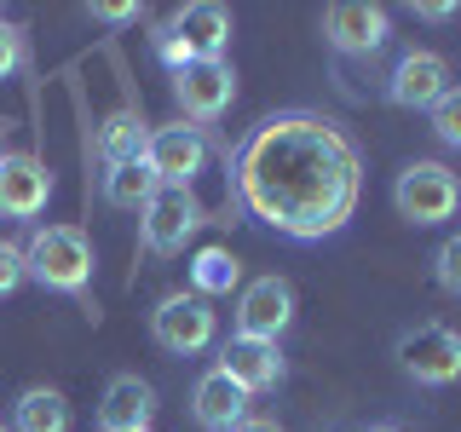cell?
<instances>
[{
	"label": "cell",
	"mask_w": 461,
	"mask_h": 432,
	"mask_svg": "<svg viewBox=\"0 0 461 432\" xmlns=\"http://www.w3.org/2000/svg\"><path fill=\"white\" fill-rule=\"evenodd\" d=\"M432 277H438L444 294H461V237L438 242V254H432Z\"/></svg>",
	"instance_id": "7402d4cb"
},
{
	"label": "cell",
	"mask_w": 461,
	"mask_h": 432,
	"mask_svg": "<svg viewBox=\"0 0 461 432\" xmlns=\"http://www.w3.org/2000/svg\"><path fill=\"white\" fill-rule=\"evenodd\" d=\"M230 208L283 242H329L357 220L364 150L335 115L277 110L259 115L225 156Z\"/></svg>",
	"instance_id": "6da1fadb"
},
{
	"label": "cell",
	"mask_w": 461,
	"mask_h": 432,
	"mask_svg": "<svg viewBox=\"0 0 461 432\" xmlns=\"http://www.w3.org/2000/svg\"><path fill=\"white\" fill-rule=\"evenodd\" d=\"M364 432H398V427H364Z\"/></svg>",
	"instance_id": "83f0119b"
},
{
	"label": "cell",
	"mask_w": 461,
	"mask_h": 432,
	"mask_svg": "<svg viewBox=\"0 0 461 432\" xmlns=\"http://www.w3.org/2000/svg\"><path fill=\"white\" fill-rule=\"evenodd\" d=\"M0 156H6V150H0Z\"/></svg>",
	"instance_id": "f546056e"
},
{
	"label": "cell",
	"mask_w": 461,
	"mask_h": 432,
	"mask_svg": "<svg viewBox=\"0 0 461 432\" xmlns=\"http://www.w3.org/2000/svg\"><path fill=\"white\" fill-rule=\"evenodd\" d=\"M133 156H144V115L133 104H122L98 127V162L115 167V162H133Z\"/></svg>",
	"instance_id": "d6986e66"
},
{
	"label": "cell",
	"mask_w": 461,
	"mask_h": 432,
	"mask_svg": "<svg viewBox=\"0 0 461 432\" xmlns=\"http://www.w3.org/2000/svg\"><path fill=\"white\" fill-rule=\"evenodd\" d=\"M230 432H283L277 421H271V415H249V421H237Z\"/></svg>",
	"instance_id": "4316f807"
},
{
	"label": "cell",
	"mask_w": 461,
	"mask_h": 432,
	"mask_svg": "<svg viewBox=\"0 0 461 432\" xmlns=\"http://www.w3.org/2000/svg\"><path fill=\"white\" fill-rule=\"evenodd\" d=\"M156 421V386L139 374H115L98 398V427L104 432H144Z\"/></svg>",
	"instance_id": "2e32d148"
},
{
	"label": "cell",
	"mask_w": 461,
	"mask_h": 432,
	"mask_svg": "<svg viewBox=\"0 0 461 432\" xmlns=\"http://www.w3.org/2000/svg\"><path fill=\"white\" fill-rule=\"evenodd\" d=\"M415 18H421V23H450V18H461V6H456V0H415Z\"/></svg>",
	"instance_id": "484cf974"
},
{
	"label": "cell",
	"mask_w": 461,
	"mask_h": 432,
	"mask_svg": "<svg viewBox=\"0 0 461 432\" xmlns=\"http://www.w3.org/2000/svg\"><path fill=\"white\" fill-rule=\"evenodd\" d=\"M208 225V208L196 202V191H179V184H162L150 202L139 208V248L156 259L185 254V242Z\"/></svg>",
	"instance_id": "5b68a950"
},
{
	"label": "cell",
	"mask_w": 461,
	"mask_h": 432,
	"mask_svg": "<svg viewBox=\"0 0 461 432\" xmlns=\"http://www.w3.org/2000/svg\"><path fill=\"white\" fill-rule=\"evenodd\" d=\"M230 288H242V266L230 248H202L191 259V294L213 300V294H230Z\"/></svg>",
	"instance_id": "ffe728a7"
},
{
	"label": "cell",
	"mask_w": 461,
	"mask_h": 432,
	"mask_svg": "<svg viewBox=\"0 0 461 432\" xmlns=\"http://www.w3.org/2000/svg\"><path fill=\"white\" fill-rule=\"evenodd\" d=\"M386 40H393V12L386 6H369V0H335V6L323 12V47L335 58V81L346 76L352 64H369L386 52Z\"/></svg>",
	"instance_id": "277c9868"
},
{
	"label": "cell",
	"mask_w": 461,
	"mask_h": 432,
	"mask_svg": "<svg viewBox=\"0 0 461 432\" xmlns=\"http://www.w3.org/2000/svg\"><path fill=\"white\" fill-rule=\"evenodd\" d=\"M0 432H12V427H6V421H0Z\"/></svg>",
	"instance_id": "f1b7e54d"
},
{
	"label": "cell",
	"mask_w": 461,
	"mask_h": 432,
	"mask_svg": "<svg viewBox=\"0 0 461 432\" xmlns=\"http://www.w3.org/2000/svg\"><path fill=\"white\" fill-rule=\"evenodd\" d=\"M173 104L191 127H208L220 122V115L237 104V69L225 64V58H213V64H185L173 69Z\"/></svg>",
	"instance_id": "30bf717a"
},
{
	"label": "cell",
	"mask_w": 461,
	"mask_h": 432,
	"mask_svg": "<svg viewBox=\"0 0 461 432\" xmlns=\"http://www.w3.org/2000/svg\"><path fill=\"white\" fill-rule=\"evenodd\" d=\"M86 18L122 29V23H139V18H144V6H133V0H122V6H115V0H93V6H86Z\"/></svg>",
	"instance_id": "d4e9b609"
},
{
	"label": "cell",
	"mask_w": 461,
	"mask_h": 432,
	"mask_svg": "<svg viewBox=\"0 0 461 432\" xmlns=\"http://www.w3.org/2000/svg\"><path fill=\"white\" fill-rule=\"evenodd\" d=\"M225 47H230V12L220 0H191V6H179L156 29V58L167 69L213 64V58H225Z\"/></svg>",
	"instance_id": "3957f363"
},
{
	"label": "cell",
	"mask_w": 461,
	"mask_h": 432,
	"mask_svg": "<svg viewBox=\"0 0 461 432\" xmlns=\"http://www.w3.org/2000/svg\"><path fill=\"white\" fill-rule=\"evenodd\" d=\"M450 64H444L438 52H427V47H410L398 58L393 69L381 76V93H386V104H398V110H432L444 93H450Z\"/></svg>",
	"instance_id": "8fae6325"
},
{
	"label": "cell",
	"mask_w": 461,
	"mask_h": 432,
	"mask_svg": "<svg viewBox=\"0 0 461 432\" xmlns=\"http://www.w3.org/2000/svg\"><path fill=\"white\" fill-rule=\"evenodd\" d=\"M398 369L410 374L415 386H450L461 381V335L450 323H415L403 328L398 346H393Z\"/></svg>",
	"instance_id": "52a82bcc"
},
{
	"label": "cell",
	"mask_w": 461,
	"mask_h": 432,
	"mask_svg": "<svg viewBox=\"0 0 461 432\" xmlns=\"http://www.w3.org/2000/svg\"><path fill=\"white\" fill-rule=\"evenodd\" d=\"M294 323V283L266 271V277L237 288V335L249 340H283V328Z\"/></svg>",
	"instance_id": "7c38bea8"
},
{
	"label": "cell",
	"mask_w": 461,
	"mask_h": 432,
	"mask_svg": "<svg viewBox=\"0 0 461 432\" xmlns=\"http://www.w3.org/2000/svg\"><path fill=\"white\" fill-rule=\"evenodd\" d=\"M150 335L162 346L167 357H196L208 352L213 335H220V311H213V300L202 294H167L162 306L150 311Z\"/></svg>",
	"instance_id": "ba28073f"
},
{
	"label": "cell",
	"mask_w": 461,
	"mask_h": 432,
	"mask_svg": "<svg viewBox=\"0 0 461 432\" xmlns=\"http://www.w3.org/2000/svg\"><path fill=\"white\" fill-rule=\"evenodd\" d=\"M52 202V167L29 150L0 156V220H41Z\"/></svg>",
	"instance_id": "4fadbf2b"
},
{
	"label": "cell",
	"mask_w": 461,
	"mask_h": 432,
	"mask_svg": "<svg viewBox=\"0 0 461 432\" xmlns=\"http://www.w3.org/2000/svg\"><path fill=\"white\" fill-rule=\"evenodd\" d=\"M427 122H432V139H438L444 150H461V86H450V93L427 110Z\"/></svg>",
	"instance_id": "44dd1931"
},
{
	"label": "cell",
	"mask_w": 461,
	"mask_h": 432,
	"mask_svg": "<svg viewBox=\"0 0 461 432\" xmlns=\"http://www.w3.org/2000/svg\"><path fill=\"white\" fill-rule=\"evenodd\" d=\"M18 69H23V35L0 18V81H12Z\"/></svg>",
	"instance_id": "cb8c5ba5"
},
{
	"label": "cell",
	"mask_w": 461,
	"mask_h": 432,
	"mask_svg": "<svg viewBox=\"0 0 461 432\" xmlns=\"http://www.w3.org/2000/svg\"><path fill=\"white\" fill-rule=\"evenodd\" d=\"M393 208L403 225H444L461 208V179L444 162H410L393 179Z\"/></svg>",
	"instance_id": "8992f818"
},
{
	"label": "cell",
	"mask_w": 461,
	"mask_h": 432,
	"mask_svg": "<svg viewBox=\"0 0 461 432\" xmlns=\"http://www.w3.org/2000/svg\"><path fill=\"white\" fill-rule=\"evenodd\" d=\"M220 369H225V374H230V381H237L249 398L277 392L283 374H288L283 346H277V340H249V335H230V340L220 346Z\"/></svg>",
	"instance_id": "5bb4252c"
},
{
	"label": "cell",
	"mask_w": 461,
	"mask_h": 432,
	"mask_svg": "<svg viewBox=\"0 0 461 432\" xmlns=\"http://www.w3.org/2000/svg\"><path fill=\"white\" fill-rule=\"evenodd\" d=\"M249 392H242L230 374L213 364L208 374H196V386H191V415H196V427L202 432H230L237 421H249Z\"/></svg>",
	"instance_id": "9a60e30c"
},
{
	"label": "cell",
	"mask_w": 461,
	"mask_h": 432,
	"mask_svg": "<svg viewBox=\"0 0 461 432\" xmlns=\"http://www.w3.org/2000/svg\"><path fill=\"white\" fill-rule=\"evenodd\" d=\"M93 242L81 225H35V237L23 242V271L29 283H41L47 294H69L81 300L86 317H98L93 306Z\"/></svg>",
	"instance_id": "7a4b0ae2"
},
{
	"label": "cell",
	"mask_w": 461,
	"mask_h": 432,
	"mask_svg": "<svg viewBox=\"0 0 461 432\" xmlns=\"http://www.w3.org/2000/svg\"><path fill=\"white\" fill-rule=\"evenodd\" d=\"M144 162H150L156 184H179V191H191L202 179V167H208V133L191 122H173V127H150L144 133Z\"/></svg>",
	"instance_id": "9c48e42d"
},
{
	"label": "cell",
	"mask_w": 461,
	"mask_h": 432,
	"mask_svg": "<svg viewBox=\"0 0 461 432\" xmlns=\"http://www.w3.org/2000/svg\"><path fill=\"white\" fill-rule=\"evenodd\" d=\"M23 283H29V271H23V248H18V242H0V300L18 294Z\"/></svg>",
	"instance_id": "603a6c76"
},
{
	"label": "cell",
	"mask_w": 461,
	"mask_h": 432,
	"mask_svg": "<svg viewBox=\"0 0 461 432\" xmlns=\"http://www.w3.org/2000/svg\"><path fill=\"white\" fill-rule=\"evenodd\" d=\"M144 432H150V427H144Z\"/></svg>",
	"instance_id": "4dcf8cb0"
},
{
	"label": "cell",
	"mask_w": 461,
	"mask_h": 432,
	"mask_svg": "<svg viewBox=\"0 0 461 432\" xmlns=\"http://www.w3.org/2000/svg\"><path fill=\"white\" fill-rule=\"evenodd\" d=\"M12 432H69V398L58 386H29L12 403Z\"/></svg>",
	"instance_id": "e0dca14e"
},
{
	"label": "cell",
	"mask_w": 461,
	"mask_h": 432,
	"mask_svg": "<svg viewBox=\"0 0 461 432\" xmlns=\"http://www.w3.org/2000/svg\"><path fill=\"white\" fill-rule=\"evenodd\" d=\"M156 191H162V184H156V173H150V162H144V156L104 167V202H110V208H122V213H139Z\"/></svg>",
	"instance_id": "ac0fdd59"
}]
</instances>
